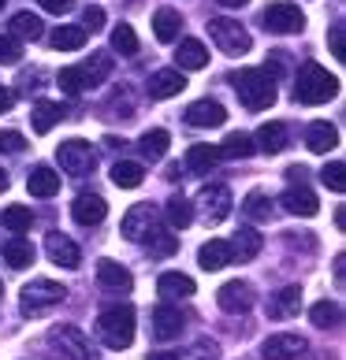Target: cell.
Instances as JSON below:
<instances>
[{
	"label": "cell",
	"mask_w": 346,
	"mask_h": 360,
	"mask_svg": "<svg viewBox=\"0 0 346 360\" xmlns=\"http://www.w3.org/2000/svg\"><path fill=\"white\" fill-rule=\"evenodd\" d=\"M254 301H257V293H254V286H249L246 278H231V283H223L220 293H216V304H220L228 316L249 312V309H254Z\"/></svg>",
	"instance_id": "obj_9"
},
{
	"label": "cell",
	"mask_w": 346,
	"mask_h": 360,
	"mask_svg": "<svg viewBox=\"0 0 346 360\" xmlns=\"http://www.w3.org/2000/svg\"><path fill=\"white\" fill-rule=\"evenodd\" d=\"M328 41H331V52H335V60H342V26H331Z\"/></svg>",
	"instance_id": "obj_50"
},
{
	"label": "cell",
	"mask_w": 346,
	"mask_h": 360,
	"mask_svg": "<svg viewBox=\"0 0 346 360\" xmlns=\"http://www.w3.org/2000/svg\"><path fill=\"white\" fill-rule=\"evenodd\" d=\"M68 297V286L52 283V278H34V283L23 286V316H45L49 309Z\"/></svg>",
	"instance_id": "obj_4"
},
{
	"label": "cell",
	"mask_w": 346,
	"mask_h": 360,
	"mask_svg": "<svg viewBox=\"0 0 346 360\" xmlns=\"http://www.w3.org/2000/svg\"><path fill=\"white\" fill-rule=\"evenodd\" d=\"M264 30H272V34H298L302 26H305V15H302V8L298 4H287V0H279V4H268L264 8Z\"/></svg>",
	"instance_id": "obj_8"
},
{
	"label": "cell",
	"mask_w": 346,
	"mask_h": 360,
	"mask_svg": "<svg viewBox=\"0 0 346 360\" xmlns=\"http://www.w3.org/2000/svg\"><path fill=\"white\" fill-rule=\"evenodd\" d=\"M309 319H313V327H339L342 323V309H339V301H316L313 309H309Z\"/></svg>",
	"instance_id": "obj_35"
},
{
	"label": "cell",
	"mask_w": 346,
	"mask_h": 360,
	"mask_svg": "<svg viewBox=\"0 0 346 360\" xmlns=\"http://www.w3.org/2000/svg\"><path fill=\"white\" fill-rule=\"evenodd\" d=\"M216 164H220V149H212V145H190L186 149V167L194 175H209Z\"/></svg>",
	"instance_id": "obj_29"
},
{
	"label": "cell",
	"mask_w": 346,
	"mask_h": 360,
	"mask_svg": "<svg viewBox=\"0 0 346 360\" xmlns=\"http://www.w3.org/2000/svg\"><path fill=\"white\" fill-rule=\"evenodd\" d=\"M42 34H45V26L37 15H30V11H19V15L11 19V37H16V41H37Z\"/></svg>",
	"instance_id": "obj_34"
},
{
	"label": "cell",
	"mask_w": 346,
	"mask_h": 360,
	"mask_svg": "<svg viewBox=\"0 0 346 360\" xmlns=\"http://www.w3.org/2000/svg\"><path fill=\"white\" fill-rule=\"evenodd\" d=\"M156 219H161V212L153 205H135L123 216V223H119V231H123L127 242H145V238L156 231Z\"/></svg>",
	"instance_id": "obj_10"
},
{
	"label": "cell",
	"mask_w": 346,
	"mask_h": 360,
	"mask_svg": "<svg viewBox=\"0 0 346 360\" xmlns=\"http://www.w3.org/2000/svg\"><path fill=\"white\" fill-rule=\"evenodd\" d=\"M228 245H231V260H254L264 242H261V234L254 231V226H242Z\"/></svg>",
	"instance_id": "obj_27"
},
{
	"label": "cell",
	"mask_w": 346,
	"mask_h": 360,
	"mask_svg": "<svg viewBox=\"0 0 346 360\" xmlns=\"http://www.w3.org/2000/svg\"><path fill=\"white\" fill-rule=\"evenodd\" d=\"M97 338L109 349H127L135 342V309L130 304H112L97 316Z\"/></svg>",
	"instance_id": "obj_3"
},
{
	"label": "cell",
	"mask_w": 346,
	"mask_h": 360,
	"mask_svg": "<svg viewBox=\"0 0 346 360\" xmlns=\"http://www.w3.org/2000/svg\"><path fill=\"white\" fill-rule=\"evenodd\" d=\"M82 71V78H86V86H101L104 78H109V71H112V63H109V56H93L86 68H78Z\"/></svg>",
	"instance_id": "obj_43"
},
{
	"label": "cell",
	"mask_w": 346,
	"mask_h": 360,
	"mask_svg": "<svg viewBox=\"0 0 346 360\" xmlns=\"http://www.w3.org/2000/svg\"><path fill=\"white\" fill-rule=\"evenodd\" d=\"M0 252H4V260H8V268H30V264H34V257H37V252H34V245L30 242H26V238H11V242H4V249H0Z\"/></svg>",
	"instance_id": "obj_32"
},
{
	"label": "cell",
	"mask_w": 346,
	"mask_h": 360,
	"mask_svg": "<svg viewBox=\"0 0 346 360\" xmlns=\"http://www.w3.org/2000/svg\"><path fill=\"white\" fill-rule=\"evenodd\" d=\"M0 8H4V0H0Z\"/></svg>",
	"instance_id": "obj_57"
},
{
	"label": "cell",
	"mask_w": 346,
	"mask_h": 360,
	"mask_svg": "<svg viewBox=\"0 0 346 360\" xmlns=\"http://www.w3.org/2000/svg\"><path fill=\"white\" fill-rule=\"evenodd\" d=\"M242 212H246L249 219H257V223L268 219V216H272V197L261 193V190H254V193H249L246 201H242Z\"/></svg>",
	"instance_id": "obj_40"
},
{
	"label": "cell",
	"mask_w": 346,
	"mask_h": 360,
	"mask_svg": "<svg viewBox=\"0 0 346 360\" xmlns=\"http://www.w3.org/2000/svg\"><path fill=\"white\" fill-rule=\"evenodd\" d=\"M179 30H183V15L175 8H156V15H153V34H156V41H164V45H171L179 37Z\"/></svg>",
	"instance_id": "obj_24"
},
{
	"label": "cell",
	"mask_w": 346,
	"mask_h": 360,
	"mask_svg": "<svg viewBox=\"0 0 346 360\" xmlns=\"http://www.w3.org/2000/svg\"><path fill=\"white\" fill-rule=\"evenodd\" d=\"M216 4H223V8H242V4H249V0H216Z\"/></svg>",
	"instance_id": "obj_55"
},
{
	"label": "cell",
	"mask_w": 346,
	"mask_h": 360,
	"mask_svg": "<svg viewBox=\"0 0 346 360\" xmlns=\"http://www.w3.org/2000/svg\"><path fill=\"white\" fill-rule=\"evenodd\" d=\"M302 353H305V338L302 335H272V338H264V345H261L264 360H298Z\"/></svg>",
	"instance_id": "obj_16"
},
{
	"label": "cell",
	"mask_w": 346,
	"mask_h": 360,
	"mask_svg": "<svg viewBox=\"0 0 346 360\" xmlns=\"http://www.w3.org/2000/svg\"><path fill=\"white\" fill-rule=\"evenodd\" d=\"M305 145H309V153H331L339 145V130L331 123H309V130H305Z\"/></svg>",
	"instance_id": "obj_28"
},
{
	"label": "cell",
	"mask_w": 346,
	"mask_h": 360,
	"mask_svg": "<svg viewBox=\"0 0 346 360\" xmlns=\"http://www.w3.org/2000/svg\"><path fill=\"white\" fill-rule=\"evenodd\" d=\"M145 245H149V257H171V252L179 249V242H175V234H168V231H161V226H156V231L145 238Z\"/></svg>",
	"instance_id": "obj_41"
},
{
	"label": "cell",
	"mask_w": 346,
	"mask_h": 360,
	"mask_svg": "<svg viewBox=\"0 0 346 360\" xmlns=\"http://www.w3.org/2000/svg\"><path fill=\"white\" fill-rule=\"evenodd\" d=\"M183 89H186V75L179 68L149 75V97H156V101H168V97H175V93H183Z\"/></svg>",
	"instance_id": "obj_18"
},
{
	"label": "cell",
	"mask_w": 346,
	"mask_h": 360,
	"mask_svg": "<svg viewBox=\"0 0 346 360\" xmlns=\"http://www.w3.org/2000/svg\"><path fill=\"white\" fill-rule=\"evenodd\" d=\"M4 190H8V171L0 167V193H4Z\"/></svg>",
	"instance_id": "obj_56"
},
{
	"label": "cell",
	"mask_w": 346,
	"mask_h": 360,
	"mask_svg": "<svg viewBox=\"0 0 346 360\" xmlns=\"http://www.w3.org/2000/svg\"><path fill=\"white\" fill-rule=\"evenodd\" d=\"M175 63H179V71H202L209 63V49L197 37H183L175 49Z\"/></svg>",
	"instance_id": "obj_22"
},
{
	"label": "cell",
	"mask_w": 346,
	"mask_h": 360,
	"mask_svg": "<svg viewBox=\"0 0 346 360\" xmlns=\"http://www.w3.org/2000/svg\"><path fill=\"white\" fill-rule=\"evenodd\" d=\"M26 190H30L34 197H42V201H49V197L60 193V175L52 167H34L30 179H26Z\"/></svg>",
	"instance_id": "obj_25"
},
{
	"label": "cell",
	"mask_w": 346,
	"mask_h": 360,
	"mask_svg": "<svg viewBox=\"0 0 346 360\" xmlns=\"http://www.w3.org/2000/svg\"><path fill=\"white\" fill-rule=\"evenodd\" d=\"M164 216H168V223H171V226H179V231H183V226H190V223H194V208H190V205H186L183 197L175 193V197L168 201V212H164Z\"/></svg>",
	"instance_id": "obj_42"
},
{
	"label": "cell",
	"mask_w": 346,
	"mask_h": 360,
	"mask_svg": "<svg viewBox=\"0 0 346 360\" xmlns=\"http://www.w3.org/2000/svg\"><path fill=\"white\" fill-rule=\"evenodd\" d=\"M339 93V78L321 63H302L295 75V101L298 104H328Z\"/></svg>",
	"instance_id": "obj_2"
},
{
	"label": "cell",
	"mask_w": 346,
	"mask_h": 360,
	"mask_svg": "<svg viewBox=\"0 0 346 360\" xmlns=\"http://www.w3.org/2000/svg\"><path fill=\"white\" fill-rule=\"evenodd\" d=\"M321 179H324V186H328V190L331 193H342V179H346V167H342V160H331V164L321 171Z\"/></svg>",
	"instance_id": "obj_44"
},
{
	"label": "cell",
	"mask_w": 346,
	"mask_h": 360,
	"mask_svg": "<svg viewBox=\"0 0 346 360\" xmlns=\"http://www.w3.org/2000/svg\"><path fill=\"white\" fill-rule=\"evenodd\" d=\"M268 63H272V78L287 71V56H283V52H272V56H268Z\"/></svg>",
	"instance_id": "obj_51"
},
{
	"label": "cell",
	"mask_w": 346,
	"mask_h": 360,
	"mask_svg": "<svg viewBox=\"0 0 346 360\" xmlns=\"http://www.w3.org/2000/svg\"><path fill=\"white\" fill-rule=\"evenodd\" d=\"M287 127L283 123H264L261 130H257V149L261 153H268V156H276V153H283L287 149Z\"/></svg>",
	"instance_id": "obj_30"
},
{
	"label": "cell",
	"mask_w": 346,
	"mask_h": 360,
	"mask_svg": "<svg viewBox=\"0 0 346 360\" xmlns=\"http://www.w3.org/2000/svg\"><path fill=\"white\" fill-rule=\"evenodd\" d=\"M197 264H202L205 271H220L231 264V245L223 242V238H209V242L197 249Z\"/></svg>",
	"instance_id": "obj_23"
},
{
	"label": "cell",
	"mask_w": 346,
	"mask_h": 360,
	"mask_svg": "<svg viewBox=\"0 0 346 360\" xmlns=\"http://www.w3.org/2000/svg\"><path fill=\"white\" fill-rule=\"evenodd\" d=\"M197 212H202L209 223H223V219H228V212H231V190L223 182L205 186V190L197 193Z\"/></svg>",
	"instance_id": "obj_11"
},
{
	"label": "cell",
	"mask_w": 346,
	"mask_h": 360,
	"mask_svg": "<svg viewBox=\"0 0 346 360\" xmlns=\"http://www.w3.org/2000/svg\"><path fill=\"white\" fill-rule=\"evenodd\" d=\"M298 309H302V290L298 286H283L268 297V319H290V316H298Z\"/></svg>",
	"instance_id": "obj_20"
},
{
	"label": "cell",
	"mask_w": 346,
	"mask_h": 360,
	"mask_svg": "<svg viewBox=\"0 0 346 360\" xmlns=\"http://www.w3.org/2000/svg\"><path fill=\"white\" fill-rule=\"evenodd\" d=\"M145 360H179V353H149Z\"/></svg>",
	"instance_id": "obj_54"
},
{
	"label": "cell",
	"mask_w": 346,
	"mask_h": 360,
	"mask_svg": "<svg viewBox=\"0 0 346 360\" xmlns=\"http://www.w3.org/2000/svg\"><path fill=\"white\" fill-rule=\"evenodd\" d=\"M194 278L183 275V271H164L156 278V293H161V301H179V297H194Z\"/></svg>",
	"instance_id": "obj_19"
},
{
	"label": "cell",
	"mask_w": 346,
	"mask_h": 360,
	"mask_svg": "<svg viewBox=\"0 0 346 360\" xmlns=\"http://www.w3.org/2000/svg\"><path fill=\"white\" fill-rule=\"evenodd\" d=\"M11 104H16V93L0 86V115H4V112H11Z\"/></svg>",
	"instance_id": "obj_52"
},
{
	"label": "cell",
	"mask_w": 346,
	"mask_h": 360,
	"mask_svg": "<svg viewBox=\"0 0 346 360\" xmlns=\"http://www.w3.org/2000/svg\"><path fill=\"white\" fill-rule=\"evenodd\" d=\"M112 49L123 52V56H138V49H142V45H138V34L130 30L127 22H119L116 30H112Z\"/></svg>",
	"instance_id": "obj_38"
},
{
	"label": "cell",
	"mask_w": 346,
	"mask_h": 360,
	"mask_svg": "<svg viewBox=\"0 0 346 360\" xmlns=\"http://www.w3.org/2000/svg\"><path fill=\"white\" fill-rule=\"evenodd\" d=\"M0 293H4V286H0Z\"/></svg>",
	"instance_id": "obj_58"
},
{
	"label": "cell",
	"mask_w": 346,
	"mask_h": 360,
	"mask_svg": "<svg viewBox=\"0 0 346 360\" xmlns=\"http://www.w3.org/2000/svg\"><path fill=\"white\" fill-rule=\"evenodd\" d=\"M63 115H68V108H63V104H56V101H37V104H34V115H30V123H34V130H37V134H49V130L56 127Z\"/></svg>",
	"instance_id": "obj_26"
},
{
	"label": "cell",
	"mask_w": 346,
	"mask_h": 360,
	"mask_svg": "<svg viewBox=\"0 0 346 360\" xmlns=\"http://www.w3.org/2000/svg\"><path fill=\"white\" fill-rule=\"evenodd\" d=\"M52 345H56V349L68 356V360H101L97 349L89 345V338L78 327H71V323H63V327L52 330Z\"/></svg>",
	"instance_id": "obj_7"
},
{
	"label": "cell",
	"mask_w": 346,
	"mask_h": 360,
	"mask_svg": "<svg viewBox=\"0 0 346 360\" xmlns=\"http://www.w3.org/2000/svg\"><path fill=\"white\" fill-rule=\"evenodd\" d=\"M97 283H101L104 290H112V293H127L130 286H135V278H130V271L123 268V264L101 260V264H97Z\"/></svg>",
	"instance_id": "obj_21"
},
{
	"label": "cell",
	"mask_w": 346,
	"mask_h": 360,
	"mask_svg": "<svg viewBox=\"0 0 346 360\" xmlns=\"http://www.w3.org/2000/svg\"><path fill=\"white\" fill-rule=\"evenodd\" d=\"M82 26H86V30H101V26H104V11L89 4V8L82 11Z\"/></svg>",
	"instance_id": "obj_48"
},
{
	"label": "cell",
	"mask_w": 346,
	"mask_h": 360,
	"mask_svg": "<svg viewBox=\"0 0 346 360\" xmlns=\"http://www.w3.org/2000/svg\"><path fill=\"white\" fill-rule=\"evenodd\" d=\"M342 264H346V260H342V252H339V257H335V283H339V286H342Z\"/></svg>",
	"instance_id": "obj_53"
},
{
	"label": "cell",
	"mask_w": 346,
	"mask_h": 360,
	"mask_svg": "<svg viewBox=\"0 0 346 360\" xmlns=\"http://www.w3.org/2000/svg\"><path fill=\"white\" fill-rule=\"evenodd\" d=\"M56 160H60V167L68 171V175H89L93 167H97V149H93L89 141L82 138H71V141H63L60 149H56Z\"/></svg>",
	"instance_id": "obj_6"
},
{
	"label": "cell",
	"mask_w": 346,
	"mask_h": 360,
	"mask_svg": "<svg viewBox=\"0 0 346 360\" xmlns=\"http://www.w3.org/2000/svg\"><path fill=\"white\" fill-rule=\"evenodd\" d=\"M209 37L216 41L228 56H246L249 52V34H246V26L238 22V19H212L209 22Z\"/></svg>",
	"instance_id": "obj_5"
},
{
	"label": "cell",
	"mask_w": 346,
	"mask_h": 360,
	"mask_svg": "<svg viewBox=\"0 0 346 360\" xmlns=\"http://www.w3.org/2000/svg\"><path fill=\"white\" fill-rule=\"evenodd\" d=\"M231 86L238 89V97L249 112H264L276 104V78L268 75V68H242L231 75Z\"/></svg>",
	"instance_id": "obj_1"
},
{
	"label": "cell",
	"mask_w": 346,
	"mask_h": 360,
	"mask_svg": "<svg viewBox=\"0 0 346 360\" xmlns=\"http://www.w3.org/2000/svg\"><path fill=\"white\" fill-rule=\"evenodd\" d=\"M220 156H228V160H246V156H254V138H249V134H228Z\"/></svg>",
	"instance_id": "obj_39"
},
{
	"label": "cell",
	"mask_w": 346,
	"mask_h": 360,
	"mask_svg": "<svg viewBox=\"0 0 346 360\" xmlns=\"http://www.w3.org/2000/svg\"><path fill=\"white\" fill-rule=\"evenodd\" d=\"M142 179H145V167L138 164V160H116L112 182L119 186V190H135V186H142Z\"/></svg>",
	"instance_id": "obj_33"
},
{
	"label": "cell",
	"mask_w": 346,
	"mask_h": 360,
	"mask_svg": "<svg viewBox=\"0 0 346 360\" xmlns=\"http://www.w3.org/2000/svg\"><path fill=\"white\" fill-rule=\"evenodd\" d=\"M45 11H52V15H63V11H71V4L75 0H37Z\"/></svg>",
	"instance_id": "obj_49"
},
{
	"label": "cell",
	"mask_w": 346,
	"mask_h": 360,
	"mask_svg": "<svg viewBox=\"0 0 346 360\" xmlns=\"http://www.w3.org/2000/svg\"><path fill=\"white\" fill-rule=\"evenodd\" d=\"M49 45L56 52H78L86 45V30L82 26H56V30L49 34Z\"/></svg>",
	"instance_id": "obj_31"
},
{
	"label": "cell",
	"mask_w": 346,
	"mask_h": 360,
	"mask_svg": "<svg viewBox=\"0 0 346 360\" xmlns=\"http://www.w3.org/2000/svg\"><path fill=\"white\" fill-rule=\"evenodd\" d=\"M26 149V138L19 130H0V153H23Z\"/></svg>",
	"instance_id": "obj_47"
},
{
	"label": "cell",
	"mask_w": 346,
	"mask_h": 360,
	"mask_svg": "<svg viewBox=\"0 0 346 360\" xmlns=\"http://www.w3.org/2000/svg\"><path fill=\"white\" fill-rule=\"evenodd\" d=\"M138 145H142V153L149 160H161L168 153V145H171V134H168V130H145Z\"/></svg>",
	"instance_id": "obj_36"
},
{
	"label": "cell",
	"mask_w": 346,
	"mask_h": 360,
	"mask_svg": "<svg viewBox=\"0 0 346 360\" xmlns=\"http://www.w3.org/2000/svg\"><path fill=\"white\" fill-rule=\"evenodd\" d=\"M71 216L82 226H97L109 216V205H104V197H97V193H78L75 205H71Z\"/></svg>",
	"instance_id": "obj_17"
},
{
	"label": "cell",
	"mask_w": 346,
	"mask_h": 360,
	"mask_svg": "<svg viewBox=\"0 0 346 360\" xmlns=\"http://www.w3.org/2000/svg\"><path fill=\"white\" fill-rule=\"evenodd\" d=\"M45 252H49L52 264H60V268H68V271L82 264V252H78V245L71 242L68 234H60V231H52V234L45 238Z\"/></svg>",
	"instance_id": "obj_15"
},
{
	"label": "cell",
	"mask_w": 346,
	"mask_h": 360,
	"mask_svg": "<svg viewBox=\"0 0 346 360\" xmlns=\"http://www.w3.org/2000/svg\"><path fill=\"white\" fill-rule=\"evenodd\" d=\"M186 327V316L175 309L171 301H161L153 309V335L161 338V342H171V338H179V330Z\"/></svg>",
	"instance_id": "obj_14"
},
{
	"label": "cell",
	"mask_w": 346,
	"mask_h": 360,
	"mask_svg": "<svg viewBox=\"0 0 346 360\" xmlns=\"http://www.w3.org/2000/svg\"><path fill=\"white\" fill-rule=\"evenodd\" d=\"M56 82H60L63 93H82L86 89V78H82V71H78V68H63L56 75Z\"/></svg>",
	"instance_id": "obj_45"
},
{
	"label": "cell",
	"mask_w": 346,
	"mask_h": 360,
	"mask_svg": "<svg viewBox=\"0 0 346 360\" xmlns=\"http://www.w3.org/2000/svg\"><path fill=\"white\" fill-rule=\"evenodd\" d=\"M279 205H283L290 216H302V219H309V216H316V212H321V201H316V193L309 190V186H302V182L287 186L283 197H279Z\"/></svg>",
	"instance_id": "obj_13"
},
{
	"label": "cell",
	"mask_w": 346,
	"mask_h": 360,
	"mask_svg": "<svg viewBox=\"0 0 346 360\" xmlns=\"http://www.w3.org/2000/svg\"><path fill=\"white\" fill-rule=\"evenodd\" d=\"M0 223H4L11 234H23V231H30L34 216H30V208H23V205H11V208H4V212H0Z\"/></svg>",
	"instance_id": "obj_37"
},
{
	"label": "cell",
	"mask_w": 346,
	"mask_h": 360,
	"mask_svg": "<svg viewBox=\"0 0 346 360\" xmlns=\"http://www.w3.org/2000/svg\"><path fill=\"white\" fill-rule=\"evenodd\" d=\"M183 123L186 127H197V130H212V127L228 123V112H223L220 101H194L190 108L183 112Z\"/></svg>",
	"instance_id": "obj_12"
},
{
	"label": "cell",
	"mask_w": 346,
	"mask_h": 360,
	"mask_svg": "<svg viewBox=\"0 0 346 360\" xmlns=\"http://www.w3.org/2000/svg\"><path fill=\"white\" fill-rule=\"evenodd\" d=\"M23 60V41L11 34H0V63H19Z\"/></svg>",
	"instance_id": "obj_46"
}]
</instances>
